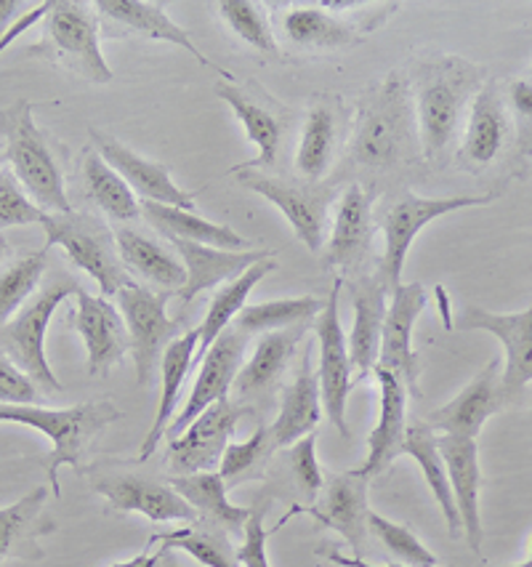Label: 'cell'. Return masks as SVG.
<instances>
[{"label":"cell","instance_id":"cell-1","mask_svg":"<svg viewBox=\"0 0 532 567\" xmlns=\"http://www.w3.org/2000/svg\"><path fill=\"white\" fill-rule=\"evenodd\" d=\"M484 72L461 56H435L413 72V107H416L420 155L431 166H445L452 155L466 110L482 89Z\"/></svg>","mask_w":532,"mask_h":567},{"label":"cell","instance_id":"cell-2","mask_svg":"<svg viewBox=\"0 0 532 567\" xmlns=\"http://www.w3.org/2000/svg\"><path fill=\"white\" fill-rule=\"evenodd\" d=\"M418 123L410 81L389 72L359 99L352 134V161L367 171L405 166L418 153Z\"/></svg>","mask_w":532,"mask_h":567},{"label":"cell","instance_id":"cell-3","mask_svg":"<svg viewBox=\"0 0 532 567\" xmlns=\"http://www.w3.org/2000/svg\"><path fill=\"white\" fill-rule=\"evenodd\" d=\"M117 419H121V411L109 400H91L72 408H56V411L41 405H0V424L30 426L45 434L51 443V453L45 456V474L54 485V496H62L59 470L62 466L81 470L88 445Z\"/></svg>","mask_w":532,"mask_h":567},{"label":"cell","instance_id":"cell-4","mask_svg":"<svg viewBox=\"0 0 532 567\" xmlns=\"http://www.w3.org/2000/svg\"><path fill=\"white\" fill-rule=\"evenodd\" d=\"M0 131L6 134V155H9L17 182L22 184L30 200L45 214H72L62 168H59L49 136L35 125L28 99L0 115Z\"/></svg>","mask_w":532,"mask_h":567},{"label":"cell","instance_id":"cell-5","mask_svg":"<svg viewBox=\"0 0 532 567\" xmlns=\"http://www.w3.org/2000/svg\"><path fill=\"white\" fill-rule=\"evenodd\" d=\"M94 6L81 0H51L43 19L41 43L30 45L28 54L59 64L91 83H113L115 72L102 54L98 19Z\"/></svg>","mask_w":532,"mask_h":567},{"label":"cell","instance_id":"cell-6","mask_svg":"<svg viewBox=\"0 0 532 567\" xmlns=\"http://www.w3.org/2000/svg\"><path fill=\"white\" fill-rule=\"evenodd\" d=\"M397 9L399 3L320 0L291 6L280 24L288 41L299 49H346L363 43Z\"/></svg>","mask_w":532,"mask_h":567},{"label":"cell","instance_id":"cell-7","mask_svg":"<svg viewBox=\"0 0 532 567\" xmlns=\"http://www.w3.org/2000/svg\"><path fill=\"white\" fill-rule=\"evenodd\" d=\"M45 248L59 246L77 269L96 282L104 299L117 296L134 282L117 254L115 233L91 214H45L41 221Z\"/></svg>","mask_w":532,"mask_h":567},{"label":"cell","instance_id":"cell-8","mask_svg":"<svg viewBox=\"0 0 532 567\" xmlns=\"http://www.w3.org/2000/svg\"><path fill=\"white\" fill-rule=\"evenodd\" d=\"M77 282L59 280L49 282L43 291H38L6 326H0V349L11 354V360L22 368L24 373L35 381L43 392H62V384L51 371L49 358H45V333H49L51 320L56 309L77 293Z\"/></svg>","mask_w":532,"mask_h":567},{"label":"cell","instance_id":"cell-9","mask_svg":"<svg viewBox=\"0 0 532 567\" xmlns=\"http://www.w3.org/2000/svg\"><path fill=\"white\" fill-rule=\"evenodd\" d=\"M492 195H461V197H420V195H403L386 208L384 219H380V229H384V256L378 264V280L386 288V293H394L403 286V269L407 250H410L413 240L424 233L426 224H431L439 216L452 214L469 206H488Z\"/></svg>","mask_w":532,"mask_h":567},{"label":"cell","instance_id":"cell-10","mask_svg":"<svg viewBox=\"0 0 532 567\" xmlns=\"http://www.w3.org/2000/svg\"><path fill=\"white\" fill-rule=\"evenodd\" d=\"M174 296L176 293L170 291H153L136 280L117 293V307L126 320L131 354H134L142 386L153 381V373L160 368L166 349L184 333V322L168 315V301Z\"/></svg>","mask_w":532,"mask_h":567},{"label":"cell","instance_id":"cell-11","mask_svg":"<svg viewBox=\"0 0 532 567\" xmlns=\"http://www.w3.org/2000/svg\"><path fill=\"white\" fill-rule=\"evenodd\" d=\"M229 176H238V182L251 193L261 195L272 203L274 208L285 216L293 227L295 237L304 246L317 254L327 240V210H331L336 187H314V184H295L282 182L274 176H267L264 171L242 168Z\"/></svg>","mask_w":532,"mask_h":567},{"label":"cell","instance_id":"cell-12","mask_svg":"<svg viewBox=\"0 0 532 567\" xmlns=\"http://www.w3.org/2000/svg\"><path fill=\"white\" fill-rule=\"evenodd\" d=\"M344 288V277H336L333 282L331 299L323 312L314 320V333L320 344V394H323V411L331 419V424L341 432V437H350V424H346V402L354 389V365L350 358V341H346L344 328H341L338 315V296Z\"/></svg>","mask_w":532,"mask_h":567},{"label":"cell","instance_id":"cell-13","mask_svg":"<svg viewBox=\"0 0 532 567\" xmlns=\"http://www.w3.org/2000/svg\"><path fill=\"white\" fill-rule=\"evenodd\" d=\"M242 413H246V408L240 402H232L229 398L219 400L206 413L197 415L179 437L170 440L168 464L176 472V477L219 470L221 456H225L227 445L232 443V434L238 430Z\"/></svg>","mask_w":532,"mask_h":567},{"label":"cell","instance_id":"cell-14","mask_svg":"<svg viewBox=\"0 0 532 567\" xmlns=\"http://www.w3.org/2000/svg\"><path fill=\"white\" fill-rule=\"evenodd\" d=\"M458 331L492 333L505 349L501 375L503 405L514 402L532 384V307L517 315H496L482 307H466L456 320Z\"/></svg>","mask_w":532,"mask_h":567},{"label":"cell","instance_id":"cell-15","mask_svg":"<svg viewBox=\"0 0 532 567\" xmlns=\"http://www.w3.org/2000/svg\"><path fill=\"white\" fill-rule=\"evenodd\" d=\"M246 344L248 336H242L238 328H227V331L210 344L206 358L197 365V379L187 405H184L181 413L170 421L168 440L179 437L197 415L206 413L208 408L216 405L219 400L229 398L234 379H238L242 368V360H246Z\"/></svg>","mask_w":532,"mask_h":567},{"label":"cell","instance_id":"cell-16","mask_svg":"<svg viewBox=\"0 0 532 567\" xmlns=\"http://www.w3.org/2000/svg\"><path fill=\"white\" fill-rule=\"evenodd\" d=\"M426 307V288L420 282H403L397 291L392 293V305L386 309L384 333H380V354L378 365L386 371L397 373L407 386L418 398V379H420V360L418 352L413 349V331H416L418 315Z\"/></svg>","mask_w":532,"mask_h":567},{"label":"cell","instance_id":"cell-17","mask_svg":"<svg viewBox=\"0 0 532 567\" xmlns=\"http://www.w3.org/2000/svg\"><path fill=\"white\" fill-rule=\"evenodd\" d=\"M75 299L77 309L72 315V326L81 333L85 352H88V375L104 379L113 373L115 365H121L131 349L126 320L104 296H91L77 288Z\"/></svg>","mask_w":532,"mask_h":567},{"label":"cell","instance_id":"cell-18","mask_svg":"<svg viewBox=\"0 0 532 567\" xmlns=\"http://www.w3.org/2000/svg\"><path fill=\"white\" fill-rule=\"evenodd\" d=\"M91 144L126 179L134 195L142 197V203H160V206L195 210V195L184 193L179 184L170 179V171L163 163L142 157L123 142H117L115 136H107L94 128H91Z\"/></svg>","mask_w":532,"mask_h":567},{"label":"cell","instance_id":"cell-19","mask_svg":"<svg viewBox=\"0 0 532 567\" xmlns=\"http://www.w3.org/2000/svg\"><path fill=\"white\" fill-rule=\"evenodd\" d=\"M373 235V193L363 184H350L333 210V229L327 237V264L341 272H359L371 256Z\"/></svg>","mask_w":532,"mask_h":567},{"label":"cell","instance_id":"cell-20","mask_svg":"<svg viewBox=\"0 0 532 567\" xmlns=\"http://www.w3.org/2000/svg\"><path fill=\"white\" fill-rule=\"evenodd\" d=\"M509 134L511 117L496 83L482 85L471 102L469 117H466L461 147L456 150V163L469 174H482L503 153Z\"/></svg>","mask_w":532,"mask_h":567},{"label":"cell","instance_id":"cell-21","mask_svg":"<svg viewBox=\"0 0 532 567\" xmlns=\"http://www.w3.org/2000/svg\"><path fill=\"white\" fill-rule=\"evenodd\" d=\"M501 360H490L484 371H479L461 389L458 398H452L448 405L437 408L435 413L426 415V426L442 434L477 440L490 415L501 411Z\"/></svg>","mask_w":532,"mask_h":567},{"label":"cell","instance_id":"cell-22","mask_svg":"<svg viewBox=\"0 0 532 567\" xmlns=\"http://www.w3.org/2000/svg\"><path fill=\"white\" fill-rule=\"evenodd\" d=\"M170 246L176 248V254L181 256L184 269H187V282L176 299L181 305H189L195 296L210 291L216 286H227V282L238 280V277L251 269L253 264L274 259L272 248H259V250H225V248H210L200 246V243L179 240V237H168Z\"/></svg>","mask_w":532,"mask_h":567},{"label":"cell","instance_id":"cell-23","mask_svg":"<svg viewBox=\"0 0 532 567\" xmlns=\"http://www.w3.org/2000/svg\"><path fill=\"white\" fill-rule=\"evenodd\" d=\"M91 491L109 501L115 512L144 514L153 523H197V512L184 501L174 487L136 474L104 477L91 483Z\"/></svg>","mask_w":532,"mask_h":567},{"label":"cell","instance_id":"cell-24","mask_svg":"<svg viewBox=\"0 0 532 567\" xmlns=\"http://www.w3.org/2000/svg\"><path fill=\"white\" fill-rule=\"evenodd\" d=\"M94 9L107 19L109 24H117V30L131 32V35L149 38V41L179 45V49L187 51L197 64L219 72L221 78H232L221 64H216L213 59L202 54L192 38H189V32L168 17L166 3H149V0H98V3H94Z\"/></svg>","mask_w":532,"mask_h":567},{"label":"cell","instance_id":"cell-25","mask_svg":"<svg viewBox=\"0 0 532 567\" xmlns=\"http://www.w3.org/2000/svg\"><path fill=\"white\" fill-rule=\"evenodd\" d=\"M439 456L445 461L452 498L461 514L463 536L474 551L482 549V514H479V491H482V470H479V445L471 437L442 434L437 437Z\"/></svg>","mask_w":532,"mask_h":567},{"label":"cell","instance_id":"cell-26","mask_svg":"<svg viewBox=\"0 0 532 567\" xmlns=\"http://www.w3.org/2000/svg\"><path fill=\"white\" fill-rule=\"evenodd\" d=\"M378 381L380 392V413L376 430L367 437V458L359 470H354L363 477L373 480L378 474H384L392 466V461L403 456L405 434H407V386L403 384L397 373L386 371V368L376 365L373 371Z\"/></svg>","mask_w":532,"mask_h":567},{"label":"cell","instance_id":"cell-27","mask_svg":"<svg viewBox=\"0 0 532 567\" xmlns=\"http://www.w3.org/2000/svg\"><path fill=\"white\" fill-rule=\"evenodd\" d=\"M367 483L371 480L363 477L357 472H346L333 477L323 491L325 496L320 504L314 506H299L293 509L288 517L293 514H309L320 527H331L350 540L352 549L363 551L365 544V533H367Z\"/></svg>","mask_w":532,"mask_h":567},{"label":"cell","instance_id":"cell-28","mask_svg":"<svg viewBox=\"0 0 532 567\" xmlns=\"http://www.w3.org/2000/svg\"><path fill=\"white\" fill-rule=\"evenodd\" d=\"M386 288L380 286L376 275H357L350 282V301L354 309L350 358L357 373V381H363L376 371L380 354V333H384L386 320Z\"/></svg>","mask_w":532,"mask_h":567},{"label":"cell","instance_id":"cell-29","mask_svg":"<svg viewBox=\"0 0 532 567\" xmlns=\"http://www.w3.org/2000/svg\"><path fill=\"white\" fill-rule=\"evenodd\" d=\"M309 326H295L285 328V331H274L261 336L259 344H255L251 360L242 362L238 379H234V392L238 398L246 400H261L278 389L282 381V373L291 365L295 347L301 344Z\"/></svg>","mask_w":532,"mask_h":567},{"label":"cell","instance_id":"cell-30","mask_svg":"<svg viewBox=\"0 0 532 567\" xmlns=\"http://www.w3.org/2000/svg\"><path fill=\"white\" fill-rule=\"evenodd\" d=\"M49 487L41 485L19 498L17 504L0 509V565L6 559H41V538L56 530L54 519L45 514Z\"/></svg>","mask_w":532,"mask_h":567},{"label":"cell","instance_id":"cell-31","mask_svg":"<svg viewBox=\"0 0 532 567\" xmlns=\"http://www.w3.org/2000/svg\"><path fill=\"white\" fill-rule=\"evenodd\" d=\"M344 104L338 96H320L306 112L304 131L295 147V171L306 182H320L331 171L341 138Z\"/></svg>","mask_w":532,"mask_h":567},{"label":"cell","instance_id":"cell-32","mask_svg":"<svg viewBox=\"0 0 532 567\" xmlns=\"http://www.w3.org/2000/svg\"><path fill=\"white\" fill-rule=\"evenodd\" d=\"M216 94L232 107L234 117L242 123L248 138L259 147V155H255L253 161L238 163V166L229 168V174H234V171H242V168L261 171V168L274 166L282 150V136H285V125H282L278 112H272L267 104H261L259 99L251 96L246 89H240V85L234 83L219 81L216 83Z\"/></svg>","mask_w":532,"mask_h":567},{"label":"cell","instance_id":"cell-33","mask_svg":"<svg viewBox=\"0 0 532 567\" xmlns=\"http://www.w3.org/2000/svg\"><path fill=\"white\" fill-rule=\"evenodd\" d=\"M113 233L117 254H121L123 267L128 269V275L144 277L147 282H153L157 291L160 288L170 293L181 291L184 282H187V269L163 243L139 233L131 224H115Z\"/></svg>","mask_w":532,"mask_h":567},{"label":"cell","instance_id":"cell-34","mask_svg":"<svg viewBox=\"0 0 532 567\" xmlns=\"http://www.w3.org/2000/svg\"><path fill=\"white\" fill-rule=\"evenodd\" d=\"M323 413V394H320V375L314 371L312 360L304 358L299 365V373L291 384L285 386L280 402V413L274 424L269 426L272 440L278 447H291L301 437L314 432Z\"/></svg>","mask_w":532,"mask_h":567},{"label":"cell","instance_id":"cell-35","mask_svg":"<svg viewBox=\"0 0 532 567\" xmlns=\"http://www.w3.org/2000/svg\"><path fill=\"white\" fill-rule=\"evenodd\" d=\"M197 341H200L197 328H192V331H184L179 339L166 349V354H163L160 360L163 392H160V402H157L153 426H149L147 437H144V443L139 447V461H147L157 447H160V440L168 434L170 421L176 419V408H179L181 402L184 381H187L189 371H192Z\"/></svg>","mask_w":532,"mask_h":567},{"label":"cell","instance_id":"cell-36","mask_svg":"<svg viewBox=\"0 0 532 567\" xmlns=\"http://www.w3.org/2000/svg\"><path fill=\"white\" fill-rule=\"evenodd\" d=\"M142 216L163 237H179V240L200 243V246L225 248V250H251V243L227 224H216L197 216L195 210H184L160 203H142Z\"/></svg>","mask_w":532,"mask_h":567},{"label":"cell","instance_id":"cell-37","mask_svg":"<svg viewBox=\"0 0 532 567\" xmlns=\"http://www.w3.org/2000/svg\"><path fill=\"white\" fill-rule=\"evenodd\" d=\"M274 269H278V261L264 259V261L253 264L251 269H246L238 280L221 286V291H216L213 301H210V307L206 312V318H202L200 326H197V336H200V341H197L192 368L200 365V360L206 358L210 344H213V341L219 339L227 328H232L234 318H238V315L242 312V307L248 305V296H251L253 288L259 286V282L264 280L269 272H274Z\"/></svg>","mask_w":532,"mask_h":567},{"label":"cell","instance_id":"cell-38","mask_svg":"<svg viewBox=\"0 0 532 567\" xmlns=\"http://www.w3.org/2000/svg\"><path fill=\"white\" fill-rule=\"evenodd\" d=\"M170 487L192 506L197 517L208 519L210 525L227 527V530H246V523L251 519L253 509L234 506L229 501V487L219 472L184 474V477L170 480Z\"/></svg>","mask_w":532,"mask_h":567},{"label":"cell","instance_id":"cell-39","mask_svg":"<svg viewBox=\"0 0 532 567\" xmlns=\"http://www.w3.org/2000/svg\"><path fill=\"white\" fill-rule=\"evenodd\" d=\"M403 453H407L410 458H416L420 472H424L426 483H429L431 496H435L439 509H442L445 523H448L450 536L452 538L461 536V533H463L461 514H458L456 498H452L450 480H448V472H445V461H442V456H439L435 430H429V426H426V421H424V424L407 426Z\"/></svg>","mask_w":532,"mask_h":567},{"label":"cell","instance_id":"cell-40","mask_svg":"<svg viewBox=\"0 0 532 567\" xmlns=\"http://www.w3.org/2000/svg\"><path fill=\"white\" fill-rule=\"evenodd\" d=\"M85 193L115 224H134L142 216V203L117 171L94 147L83 155Z\"/></svg>","mask_w":532,"mask_h":567},{"label":"cell","instance_id":"cell-41","mask_svg":"<svg viewBox=\"0 0 532 567\" xmlns=\"http://www.w3.org/2000/svg\"><path fill=\"white\" fill-rule=\"evenodd\" d=\"M325 305L314 296H299V299H278L264 301V305H246L242 312L234 318L232 328H238L242 336H267L285 328L309 326L317 320Z\"/></svg>","mask_w":532,"mask_h":567},{"label":"cell","instance_id":"cell-42","mask_svg":"<svg viewBox=\"0 0 532 567\" xmlns=\"http://www.w3.org/2000/svg\"><path fill=\"white\" fill-rule=\"evenodd\" d=\"M216 9H219V17L225 19L227 28L232 30L242 43L261 51V54L282 56L272 22H269V17L259 3H253V0H221Z\"/></svg>","mask_w":532,"mask_h":567},{"label":"cell","instance_id":"cell-43","mask_svg":"<svg viewBox=\"0 0 532 567\" xmlns=\"http://www.w3.org/2000/svg\"><path fill=\"white\" fill-rule=\"evenodd\" d=\"M149 544H163L170 551L189 554L202 567H240L238 551H232V546L225 538L200 530V527H179V530L160 533V536H153Z\"/></svg>","mask_w":532,"mask_h":567},{"label":"cell","instance_id":"cell-44","mask_svg":"<svg viewBox=\"0 0 532 567\" xmlns=\"http://www.w3.org/2000/svg\"><path fill=\"white\" fill-rule=\"evenodd\" d=\"M274 447L278 445H274L272 432L267 426H255V432L246 443H229L219 464V474L225 477L227 487H238L246 480L261 477Z\"/></svg>","mask_w":532,"mask_h":567},{"label":"cell","instance_id":"cell-45","mask_svg":"<svg viewBox=\"0 0 532 567\" xmlns=\"http://www.w3.org/2000/svg\"><path fill=\"white\" fill-rule=\"evenodd\" d=\"M45 256H49V248L43 246L35 254L11 264L0 275V326H6L30 301L32 291H35L45 272Z\"/></svg>","mask_w":532,"mask_h":567},{"label":"cell","instance_id":"cell-46","mask_svg":"<svg viewBox=\"0 0 532 567\" xmlns=\"http://www.w3.org/2000/svg\"><path fill=\"white\" fill-rule=\"evenodd\" d=\"M367 530L378 538V544L397 559L399 565L407 567H437V557L420 544L416 533L407 525L392 523V519L380 517V514H367Z\"/></svg>","mask_w":532,"mask_h":567},{"label":"cell","instance_id":"cell-47","mask_svg":"<svg viewBox=\"0 0 532 567\" xmlns=\"http://www.w3.org/2000/svg\"><path fill=\"white\" fill-rule=\"evenodd\" d=\"M45 210H41L24 193L22 184L11 171H0V229L41 224Z\"/></svg>","mask_w":532,"mask_h":567},{"label":"cell","instance_id":"cell-48","mask_svg":"<svg viewBox=\"0 0 532 567\" xmlns=\"http://www.w3.org/2000/svg\"><path fill=\"white\" fill-rule=\"evenodd\" d=\"M288 466H291V474L295 485H299V491L304 493L309 501L317 498L320 491L325 487V480L317 464V440H314V434H306L299 443L288 447Z\"/></svg>","mask_w":532,"mask_h":567},{"label":"cell","instance_id":"cell-49","mask_svg":"<svg viewBox=\"0 0 532 567\" xmlns=\"http://www.w3.org/2000/svg\"><path fill=\"white\" fill-rule=\"evenodd\" d=\"M41 400L35 381L0 352V405H38Z\"/></svg>","mask_w":532,"mask_h":567},{"label":"cell","instance_id":"cell-50","mask_svg":"<svg viewBox=\"0 0 532 567\" xmlns=\"http://www.w3.org/2000/svg\"><path fill=\"white\" fill-rule=\"evenodd\" d=\"M509 104L517 123L519 155L532 157V81H514L509 85Z\"/></svg>","mask_w":532,"mask_h":567},{"label":"cell","instance_id":"cell-51","mask_svg":"<svg viewBox=\"0 0 532 567\" xmlns=\"http://www.w3.org/2000/svg\"><path fill=\"white\" fill-rule=\"evenodd\" d=\"M269 530L264 525V509H253L251 519L246 523V540L238 549V559L242 567H272L267 554Z\"/></svg>","mask_w":532,"mask_h":567},{"label":"cell","instance_id":"cell-52","mask_svg":"<svg viewBox=\"0 0 532 567\" xmlns=\"http://www.w3.org/2000/svg\"><path fill=\"white\" fill-rule=\"evenodd\" d=\"M168 551L166 546H160V551H142L139 557L128 559V563H121V565H113V567H160L163 563H168Z\"/></svg>","mask_w":532,"mask_h":567},{"label":"cell","instance_id":"cell-53","mask_svg":"<svg viewBox=\"0 0 532 567\" xmlns=\"http://www.w3.org/2000/svg\"><path fill=\"white\" fill-rule=\"evenodd\" d=\"M327 559H331L333 565H338V567H407V565H399V563H389V565H371V563H365V559H359V557H344V554H338V551H323Z\"/></svg>","mask_w":532,"mask_h":567},{"label":"cell","instance_id":"cell-54","mask_svg":"<svg viewBox=\"0 0 532 567\" xmlns=\"http://www.w3.org/2000/svg\"><path fill=\"white\" fill-rule=\"evenodd\" d=\"M19 9H22V3H19V0H0V38L6 35V28L14 22Z\"/></svg>","mask_w":532,"mask_h":567},{"label":"cell","instance_id":"cell-55","mask_svg":"<svg viewBox=\"0 0 532 567\" xmlns=\"http://www.w3.org/2000/svg\"><path fill=\"white\" fill-rule=\"evenodd\" d=\"M6 254H9V243H6V237L0 235V259H3Z\"/></svg>","mask_w":532,"mask_h":567},{"label":"cell","instance_id":"cell-56","mask_svg":"<svg viewBox=\"0 0 532 567\" xmlns=\"http://www.w3.org/2000/svg\"><path fill=\"white\" fill-rule=\"evenodd\" d=\"M505 567H532V557L528 559V563H519V565H505Z\"/></svg>","mask_w":532,"mask_h":567},{"label":"cell","instance_id":"cell-57","mask_svg":"<svg viewBox=\"0 0 532 567\" xmlns=\"http://www.w3.org/2000/svg\"><path fill=\"white\" fill-rule=\"evenodd\" d=\"M530 75H532V72H530Z\"/></svg>","mask_w":532,"mask_h":567}]
</instances>
